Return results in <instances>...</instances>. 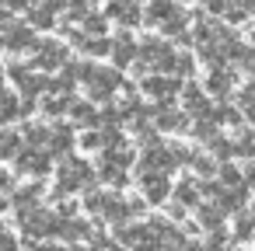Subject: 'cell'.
Instances as JSON below:
<instances>
[{"instance_id":"cell-38","label":"cell","mask_w":255,"mask_h":251,"mask_svg":"<svg viewBox=\"0 0 255 251\" xmlns=\"http://www.w3.org/2000/svg\"><path fill=\"white\" fill-rule=\"evenodd\" d=\"M206 7H210V14H227L234 7V0H206Z\"/></svg>"},{"instance_id":"cell-1","label":"cell","mask_w":255,"mask_h":251,"mask_svg":"<svg viewBox=\"0 0 255 251\" xmlns=\"http://www.w3.org/2000/svg\"><path fill=\"white\" fill-rule=\"evenodd\" d=\"M175 60H178V53L164 39H143L140 42V60H136L133 70H140V74H147V70H175Z\"/></svg>"},{"instance_id":"cell-25","label":"cell","mask_w":255,"mask_h":251,"mask_svg":"<svg viewBox=\"0 0 255 251\" xmlns=\"http://www.w3.org/2000/svg\"><path fill=\"white\" fill-rule=\"evenodd\" d=\"M185 251H227L224 248V234H210L206 241H192V244H185Z\"/></svg>"},{"instance_id":"cell-3","label":"cell","mask_w":255,"mask_h":251,"mask_svg":"<svg viewBox=\"0 0 255 251\" xmlns=\"http://www.w3.org/2000/svg\"><path fill=\"white\" fill-rule=\"evenodd\" d=\"M91 181H95V174H91V167L84 161H67V164L56 167V195L77 192L81 185H91Z\"/></svg>"},{"instance_id":"cell-4","label":"cell","mask_w":255,"mask_h":251,"mask_svg":"<svg viewBox=\"0 0 255 251\" xmlns=\"http://www.w3.org/2000/svg\"><path fill=\"white\" fill-rule=\"evenodd\" d=\"M175 167H178V154L175 147H164V143L147 147L140 157V171H150V174H171Z\"/></svg>"},{"instance_id":"cell-20","label":"cell","mask_w":255,"mask_h":251,"mask_svg":"<svg viewBox=\"0 0 255 251\" xmlns=\"http://www.w3.org/2000/svg\"><path fill=\"white\" fill-rule=\"evenodd\" d=\"M21 133H14V129H0V157H21Z\"/></svg>"},{"instance_id":"cell-31","label":"cell","mask_w":255,"mask_h":251,"mask_svg":"<svg viewBox=\"0 0 255 251\" xmlns=\"http://www.w3.org/2000/svg\"><path fill=\"white\" fill-rule=\"evenodd\" d=\"M217 174H220V185H224V188H241V171H238L234 164H220Z\"/></svg>"},{"instance_id":"cell-29","label":"cell","mask_w":255,"mask_h":251,"mask_svg":"<svg viewBox=\"0 0 255 251\" xmlns=\"http://www.w3.org/2000/svg\"><path fill=\"white\" fill-rule=\"evenodd\" d=\"M60 234L67 237V241H84V237H91V230H88V223H77V220H63V227H60Z\"/></svg>"},{"instance_id":"cell-35","label":"cell","mask_w":255,"mask_h":251,"mask_svg":"<svg viewBox=\"0 0 255 251\" xmlns=\"http://www.w3.org/2000/svg\"><path fill=\"white\" fill-rule=\"evenodd\" d=\"M210 150H213L217 157H231V154H234V143L224 140V136H217V140H210Z\"/></svg>"},{"instance_id":"cell-37","label":"cell","mask_w":255,"mask_h":251,"mask_svg":"<svg viewBox=\"0 0 255 251\" xmlns=\"http://www.w3.org/2000/svg\"><path fill=\"white\" fill-rule=\"evenodd\" d=\"M238 63H241V67H245V70L255 77V53H252V49H245V46H241V53H238Z\"/></svg>"},{"instance_id":"cell-5","label":"cell","mask_w":255,"mask_h":251,"mask_svg":"<svg viewBox=\"0 0 255 251\" xmlns=\"http://www.w3.org/2000/svg\"><path fill=\"white\" fill-rule=\"evenodd\" d=\"M35 67H39V70L67 67V46H63V42H56V39L39 42V49H35Z\"/></svg>"},{"instance_id":"cell-12","label":"cell","mask_w":255,"mask_h":251,"mask_svg":"<svg viewBox=\"0 0 255 251\" xmlns=\"http://www.w3.org/2000/svg\"><path fill=\"white\" fill-rule=\"evenodd\" d=\"M7 49L11 53H25V49H39V42H35V32H32V25H14L7 35Z\"/></svg>"},{"instance_id":"cell-18","label":"cell","mask_w":255,"mask_h":251,"mask_svg":"<svg viewBox=\"0 0 255 251\" xmlns=\"http://www.w3.org/2000/svg\"><path fill=\"white\" fill-rule=\"evenodd\" d=\"M224 216H227V209H224V206H217L213 199H210L206 206H199V223H203V227H206L210 234H213V230H217V227L224 223Z\"/></svg>"},{"instance_id":"cell-28","label":"cell","mask_w":255,"mask_h":251,"mask_svg":"<svg viewBox=\"0 0 255 251\" xmlns=\"http://www.w3.org/2000/svg\"><path fill=\"white\" fill-rule=\"evenodd\" d=\"M81 49H84L88 56H105V53H112V42H109L105 35H102V39H95V35H88Z\"/></svg>"},{"instance_id":"cell-23","label":"cell","mask_w":255,"mask_h":251,"mask_svg":"<svg viewBox=\"0 0 255 251\" xmlns=\"http://www.w3.org/2000/svg\"><path fill=\"white\" fill-rule=\"evenodd\" d=\"M70 147H74L70 129H67V126H56L53 136H49V150H53V154H63V150H70Z\"/></svg>"},{"instance_id":"cell-19","label":"cell","mask_w":255,"mask_h":251,"mask_svg":"<svg viewBox=\"0 0 255 251\" xmlns=\"http://www.w3.org/2000/svg\"><path fill=\"white\" fill-rule=\"evenodd\" d=\"M28 25H32V28H53V25H56V11L42 0V4H35V7L28 11Z\"/></svg>"},{"instance_id":"cell-9","label":"cell","mask_w":255,"mask_h":251,"mask_svg":"<svg viewBox=\"0 0 255 251\" xmlns=\"http://www.w3.org/2000/svg\"><path fill=\"white\" fill-rule=\"evenodd\" d=\"M112 60H116V67H136L140 46L129 39V32H119V35L112 39Z\"/></svg>"},{"instance_id":"cell-40","label":"cell","mask_w":255,"mask_h":251,"mask_svg":"<svg viewBox=\"0 0 255 251\" xmlns=\"http://www.w3.org/2000/svg\"><path fill=\"white\" fill-rule=\"evenodd\" d=\"M14 25H18V21L11 18V11H7V7H0V32H11Z\"/></svg>"},{"instance_id":"cell-33","label":"cell","mask_w":255,"mask_h":251,"mask_svg":"<svg viewBox=\"0 0 255 251\" xmlns=\"http://www.w3.org/2000/svg\"><path fill=\"white\" fill-rule=\"evenodd\" d=\"M95 4L98 0H67V11H70V18H84Z\"/></svg>"},{"instance_id":"cell-44","label":"cell","mask_w":255,"mask_h":251,"mask_svg":"<svg viewBox=\"0 0 255 251\" xmlns=\"http://www.w3.org/2000/svg\"><path fill=\"white\" fill-rule=\"evenodd\" d=\"M4 46H7V39H4V35H0V49H4Z\"/></svg>"},{"instance_id":"cell-16","label":"cell","mask_w":255,"mask_h":251,"mask_svg":"<svg viewBox=\"0 0 255 251\" xmlns=\"http://www.w3.org/2000/svg\"><path fill=\"white\" fill-rule=\"evenodd\" d=\"M203 188H206V185H199L196 178H185V181H178V185H175L178 206H203Z\"/></svg>"},{"instance_id":"cell-43","label":"cell","mask_w":255,"mask_h":251,"mask_svg":"<svg viewBox=\"0 0 255 251\" xmlns=\"http://www.w3.org/2000/svg\"><path fill=\"white\" fill-rule=\"evenodd\" d=\"M70 251H95V248H70Z\"/></svg>"},{"instance_id":"cell-21","label":"cell","mask_w":255,"mask_h":251,"mask_svg":"<svg viewBox=\"0 0 255 251\" xmlns=\"http://www.w3.org/2000/svg\"><path fill=\"white\" fill-rule=\"evenodd\" d=\"M14 115H21V101H18L11 91H4V87H0V126H4V122H11Z\"/></svg>"},{"instance_id":"cell-14","label":"cell","mask_w":255,"mask_h":251,"mask_svg":"<svg viewBox=\"0 0 255 251\" xmlns=\"http://www.w3.org/2000/svg\"><path fill=\"white\" fill-rule=\"evenodd\" d=\"M231 87H234V70H227V67H213L210 77H206V91L224 98V94H231Z\"/></svg>"},{"instance_id":"cell-8","label":"cell","mask_w":255,"mask_h":251,"mask_svg":"<svg viewBox=\"0 0 255 251\" xmlns=\"http://www.w3.org/2000/svg\"><path fill=\"white\" fill-rule=\"evenodd\" d=\"M140 188H143V199L147 202H164L168 195H171V181H168V174H150V171H140Z\"/></svg>"},{"instance_id":"cell-10","label":"cell","mask_w":255,"mask_h":251,"mask_svg":"<svg viewBox=\"0 0 255 251\" xmlns=\"http://www.w3.org/2000/svg\"><path fill=\"white\" fill-rule=\"evenodd\" d=\"M105 18L119 21L123 28H133V25H140V7L133 4V0H109V4H105Z\"/></svg>"},{"instance_id":"cell-46","label":"cell","mask_w":255,"mask_h":251,"mask_svg":"<svg viewBox=\"0 0 255 251\" xmlns=\"http://www.w3.org/2000/svg\"><path fill=\"white\" fill-rule=\"evenodd\" d=\"M0 81H4V70H0Z\"/></svg>"},{"instance_id":"cell-17","label":"cell","mask_w":255,"mask_h":251,"mask_svg":"<svg viewBox=\"0 0 255 251\" xmlns=\"http://www.w3.org/2000/svg\"><path fill=\"white\" fill-rule=\"evenodd\" d=\"M154 119H157V129H164V133H175V129H182V126H185V115H182V112H175L171 105H157Z\"/></svg>"},{"instance_id":"cell-15","label":"cell","mask_w":255,"mask_h":251,"mask_svg":"<svg viewBox=\"0 0 255 251\" xmlns=\"http://www.w3.org/2000/svg\"><path fill=\"white\" fill-rule=\"evenodd\" d=\"M182 94H185V112H189V115H196V119H210V112H213V108H210V101H206V94H203L199 87H192V84H189Z\"/></svg>"},{"instance_id":"cell-11","label":"cell","mask_w":255,"mask_h":251,"mask_svg":"<svg viewBox=\"0 0 255 251\" xmlns=\"http://www.w3.org/2000/svg\"><path fill=\"white\" fill-rule=\"evenodd\" d=\"M18 174H46L49 167H53V161H49V154H42V150H25L21 157H18Z\"/></svg>"},{"instance_id":"cell-45","label":"cell","mask_w":255,"mask_h":251,"mask_svg":"<svg viewBox=\"0 0 255 251\" xmlns=\"http://www.w3.org/2000/svg\"><path fill=\"white\" fill-rule=\"evenodd\" d=\"M252 216H255V202H252Z\"/></svg>"},{"instance_id":"cell-41","label":"cell","mask_w":255,"mask_h":251,"mask_svg":"<svg viewBox=\"0 0 255 251\" xmlns=\"http://www.w3.org/2000/svg\"><path fill=\"white\" fill-rule=\"evenodd\" d=\"M245 181H252V185H255V164H248V171H245Z\"/></svg>"},{"instance_id":"cell-47","label":"cell","mask_w":255,"mask_h":251,"mask_svg":"<svg viewBox=\"0 0 255 251\" xmlns=\"http://www.w3.org/2000/svg\"><path fill=\"white\" fill-rule=\"evenodd\" d=\"M252 39H255V32H252Z\"/></svg>"},{"instance_id":"cell-22","label":"cell","mask_w":255,"mask_h":251,"mask_svg":"<svg viewBox=\"0 0 255 251\" xmlns=\"http://www.w3.org/2000/svg\"><path fill=\"white\" fill-rule=\"evenodd\" d=\"M70 115H74V122H84V126H91V122L102 119V115L91 108V101H74V105H70Z\"/></svg>"},{"instance_id":"cell-7","label":"cell","mask_w":255,"mask_h":251,"mask_svg":"<svg viewBox=\"0 0 255 251\" xmlns=\"http://www.w3.org/2000/svg\"><path fill=\"white\" fill-rule=\"evenodd\" d=\"M11 77H14V84L21 87V94H25V98H35V94L49 91V81H46L42 74H32V70H28V67H21V63H14V67H11Z\"/></svg>"},{"instance_id":"cell-42","label":"cell","mask_w":255,"mask_h":251,"mask_svg":"<svg viewBox=\"0 0 255 251\" xmlns=\"http://www.w3.org/2000/svg\"><path fill=\"white\" fill-rule=\"evenodd\" d=\"M28 251H56V248H49V244H28Z\"/></svg>"},{"instance_id":"cell-26","label":"cell","mask_w":255,"mask_h":251,"mask_svg":"<svg viewBox=\"0 0 255 251\" xmlns=\"http://www.w3.org/2000/svg\"><path fill=\"white\" fill-rule=\"evenodd\" d=\"M238 105H241V115H245L248 122H255V84L241 87V94H238Z\"/></svg>"},{"instance_id":"cell-30","label":"cell","mask_w":255,"mask_h":251,"mask_svg":"<svg viewBox=\"0 0 255 251\" xmlns=\"http://www.w3.org/2000/svg\"><path fill=\"white\" fill-rule=\"evenodd\" d=\"M189 164H192V171H196L199 178H210L213 171H220V167H217L210 157H203V154H192V157H189Z\"/></svg>"},{"instance_id":"cell-2","label":"cell","mask_w":255,"mask_h":251,"mask_svg":"<svg viewBox=\"0 0 255 251\" xmlns=\"http://www.w3.org/2000/svg\"><path fill=\"white\" fill-rule=\"evenodd\" d=\"M88 94L95 98V101H109L119 87H123V77H119V70H109V67H91V74H88Z\"/></svg>"},{"instance_id":"cell-13","label":"cell","mask_w":255,"mask_h":251,"mask_svg":"<svg viewBox=\"0 0 255 251\" xmlns=\"http://www.w3.org/2000/svg\"><path fill=\"white\" fill-rule=\"evenodd\" d=\"M178 11H182V7L175 4V0H150V4H147V21L161 28V25H168Z\"/></svg>"},{"instance_id":"cell-39","label":"cell","mask_w":255,"mask_h":251,"mask_svg":"<svg viewBox=\"0 0 255 251\" xmlns=\"http://www.w3.org/2000/svg\"><path fill=\"white\" fill-rule=\"evenodd\" d=\"M7 11H32L35 7V0H0Z\"/></svg>"},{"instance_id":"cell-36","label":"cell","mask_w":255,"mask_h":251,"mask_svg":"<svg viewBox=\"0 0 255 251\" xmlns=\"http://www.w3.org/2000/svg\"><path fill=\"white\" fill-rule=\"evenodd\" d=\"M0 251H18V241H14V234L0 223Z\"/></svg>"},{"instance_id":"cell-48","label":"cell","mask_w":255,"mask_h":251,"mask_svg":"<svg viewBox=\"0 0 255 251\" xmlns=\"http://www.w3.org/2000/svg\"><path fill=\"white\" fill-rule=\"evenodd\" d=\"M133 4H136V0H133Z\"/></svg>"},{"instance_id":"cell-32","label":"cell","mask_w":255,"mask_h":251,"mask_svg":"<svg viewBox=\"0 0 255 251\" xmlns=\"http://www.w3.org/2000/svg\"><path fill=\"white\" fill-rule=\"evenodd\" d=\"M234 154L252 157V154H255V133H238V140H234Z\"/></svg>"},{"instance_id":"cell-34","label":"cell","mask_w":255,"mask_h":251,"mask_svg":"<svg viewBox=\"0 0 255 251\" xmlns=\"http://www.w3.org/2000/svg\"><path fill=\"white\" fill-rule=\"evenodd\" d=\"M196 70V60L189 56V53H178V60H175V77H189Z\"/></svg>"},{"instance_id":"cell-27","label":"cell","mask_w":255,"mask_h":251,"mask_svg":"<svg viewBox=\"0 0 255 251\" xmlns=\"http://www.w3.org/2000/svg\"><path fill=\"white\" fill-rule=\"evenodd\" d=\"M234 237H238V241H252V237H255V216H252V213H241V216H238Z\"/></svg>"},{"instance_id":"cell-24","label":"cell","mask_w":255,"mask_h":251,"mask_svg":"<svg viewBox=\"0 0 255 251\" xmlns=\"http://www.w3.org/2000/svg\"><path fill=\"white\" fill-rule=\"evenodd\" d=\"M81 32L102 39V35H105V14H84V18H81Z\"/></svg>"},{"instance_id":"cell-6","label":"cell","mask_w":255,"mask_h":251,"mask_svg":"<svg viewBox=\"0 0 255 251\" xmlns=\"http://www.w3.org/2000/svg\"><path fill=\"white\" fill-rule=\"evenodd\" d=\"M143 91L150 94V98H157V105H168L178 91H185L182 87V81L178 77H157V74H150L147 81H143Z\"/></svg>"}]
</instances>
